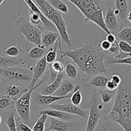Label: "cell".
I'll return each instance as SVG.
<instances>
[{"label": "cell", "instance_id": "cell-1", "mask_svg": "<svg viewBox=\"0 0 131 131\" xmlns=\"http://www.w3.org/2000/svg\"><path fill=\"white\" fill-rule=\"evenodd\" d=\"M107 53L99 44L88 41L74 50L62 51L60 58L61 60L63 57L70 58L81 71L92 76L106 72L105 57Z\"/></svg>", "mask_w": 131, "mask_h": 131}, {"label": "cell", "instance_id": "cell-2", "mask_svg": "<svg viewBox=\"0 0 131 131\" xmlns=\"http://www.w3.org/2000/svg\"><path fill=\"white\" fill-rule=\"evenodd\" d=\"M106 116L125 131H131V87L125 82H122L116 91L113 106Z\"/></svg>", "mask_w": 131, "mask_h": 131}, {"label": "cell", "instance_id": "cell-3", "mask_svg": "<svg viewBox=\"0 0 131 131\" xmlns=\"http://www.w3.org/2000/svg\"><path fill=\"white\" fill-rule=\"evenodd\" d=\"M78 8L86 21L92 22L106 34L111 32L108 30L104 23V5L100 0H67Z\"/></svg>", "mask_w": 131, "mask_h": 131}, {"label": "cell", "instance_id": "cell-4", "mask_svg": "<svg viewBox=\"0 0 131 131\" xmlns=\"http://www.w3.org/2000/svg\"><path fill=\"white\" fill-rule=\"evenodd\" d=\"M34 1L45 17L56 26L60 35L61 41L67 46H70L72 44L71 40L68 33L66 23L61 12L52 7L47 0H34Z\"/></svg>", "mask_w": 131, "mask_h": 131}, {"label": "cell", "instance_id": "cell-5", "mask_svg": "<svg viewBox=\"0 0 131 131\" xmlns=\"http://www.w3.org/2000/svg\"><path fill=\"white\" fill-rule=\"evenodd\" d=\"M15 26L18 32L24 36L27 42L39 46L41 45L42 32L39 27L33 25L28 18L20 17L15 21Z\"/></svg>", "mask_w": 131, "mask_h": 131}, {"label": "cell", "instance_id": "cell-6", "mask_svg": "<svg viewBox=\"0 0 131 131\" xmlns=\"http://www.w3.org/2000/svg\"><path fill=\"white\" fill-rule=\"evenodd\" d=\"M43 78L41 80L40 82L35 85L32 88H29L27 92L23 94L19 98L15 101V107L16 111L17 112L20 121L25 124L29 125L31 123V98L32 93L35 90L39 87L43 83Z\"/></svg>", "mask_w": 131, "mask_h": 131}, {"label": "cell", "instance_id": "cell-7", "mask_svg": "<svg viewBox=\"0 0 131 131\" xmlns=\"http://www.w3.org/2000/svg\"><path fill=\"white\" fill-rule=\"evenodd\" d=\"M0 76L15 83L23 82H29L30 83L33 78V69L20 66L0 68Z\"/></svg>", "mask_w": 131, "mask_h": 131}, {"label": "cell", "instance_id": "cell-8", "mask_svg": "<svg viewBox=\"0 0 131 131\" xmlns=\"http://www.w3.org/2000/svg\"><path fill=\"white\" fill-rule=\"evenodd\" d=\"M100 102L99 96L97 90H93L91 95L90 101V109L85 131H95L102 118L100 116L99 104Z\"/></svg>", "mask_w": 131, "mask_h": 131}, {"label": "cell", "instance_id": "cell-9", "mask_svg": "<svg viewBox=\"0 0 131 131\" xmlns=\"http://www.w3.org/2000/svg\"><path fill=\"white\" fill-rule=\"evenodd\" d=\"M48 107L49 109H56V110H61V111L66 112L70 114H75L79 116L81 118H85L88 114V112L84 109L79 107V106H75L72 104H53L49 105Z\"/></svg>", "mask_w": 131, "mask_h": 131}, {"label": "cell", "instance_id": "cell-10", "mask_svg": "<svg viewBox=\"0 0 131 131\" xmlns=\"http://www.w3.org/2000/svg\"><path fill=\"white\" fill-rule=\"evenodd\" d=\"M39 114H47L48 116L52 117V118H56V119L66 122H74L75 121H78L81 118L79 116L75 115V114H70V113H66V112L52 109H45V110L39 112Z\"/></svg>", "mask_w": 131, "mask_h": 131}, {"label": "cell", "instance_id": "cell-11", "mask_svg": "<svg viewBox=\"0 0 131 131\" xmlns=\"http://www.w3.org/2000/svg\"><path fill=\"white\" fill-rule=\"evenodd\" d=\"M47 63L46 61V56L38 59L35 66L33 68V78L28 85V88H32L37 84L38 80L42 77L47 68Z\"/></svg>", "mask_w": 131, "mask_h": 131}, {"label": "cell", "instance_id": "cell-12", "mask_svg": "<svg viewBox=\"0 0 131 131\" xmlns=\"http://www.w3.org/2000/svg\"><path fill=\"white\" fill-rule=\"evenodd\" d=\"M23 1L25 2V3L27 5H28V6L29 8V10H31L32 12L38 14V15L40 16L43 26L45 28H46L47 30L58 31L56 26H55L49 19H47V18L45 17V15L42 14V12H41V10H40L38 5L36 4V3L33 0H23Z\"/></svg>", "mask_w": 131, "mask_h": 131}, {"label": "cell", "instance_id": "cell-13", "mask_svg": "<svg viewBox=\"0 0 131 131\" xmlns=\"http://www.w3.org/2000/svg\"><path fill=\"white\" fill-rule=\"evenodd\" d=\"M104 23L106 27L111 33L116 34L120 29V25L117 16L114 13V10L110 8H107L104 17Z\"/></svg>", "mask_w": 131, "mask_h": 131}, {"label": "cell", "instance_id": "cell-14", "mask_svg": "<svg viewBox=\"0 0 131 131\" xmlns=\"http://www.w3.org/2000/svg\"><path fill=\"white\" fill-rule=\"evenodd\" d=\"M29 89V88L28 87H24L19 84H10L5 87L4 92L5 95L15 101Z\"/></svg>", "mask_w": 131, "mask_h": 131}, {"label": "cell", "instance_id": "cell-15", "mask_svg": "<svg viewBox=\"0 0 131 131\" xmlns=\"http://www.w3.org/2000/svg\"><path fill=\"white\" fill-rule=\"evenodd\" d=\"M60 38V35L58 31L46 30L42 34L41 45L50 48L55 44Z\"/></svg>", "mask_w": 131, "mask_h": 131}, {"label": "cell", "instance_id": "cell-16", "mask_svg": "<svg viewBox=\"0 0 131 131\" xmlns=\"http://www.w3.org/2000/svg\"><path fill=\"white\" fill-rule=\"evenodd\" d=\"M95 131H125L118 123L110 120L107 116L101 118Z\"/></svg>", "mask_w": 131, "mask_h": 131}, {"label": "cell", "instance_id": "cell-17", "mask_svg": "<svg viewBox=\"0 0 131 131\" xmlns=\"http://www.w3.org/2000/svg\"><path fill=\"white\" fill-rule=\"evenodd\" d=\"M71 97V94L67 96H56V95H43V94H38V96L37 98V101L40 105H45V106H49V105L53 104L56 101H60L61 100L64 99L69 98Z\"/></svg>", "mask_w": 131, "mask_h": 131}, {"label": "cell", "instance_id": "cell-18", "mask_svg": "<svg viewBox=\"0 0 131 131\" xmlns=\"http://www.w3.org/2000/svg\"><path fill=\"white\" fill-rule=\"evenodd\" d=\"M64 79V73H60L58 74L56 78L50 83L47 86H46L44 89H43V95H54L55 92L58 89L59 87L61 86L62 81Z\"/></svg>", "mask_w": 131, "mask_h": 131}, {"label": "cell", "instance_id": "cell-19", "mask_svg": "<svg viewBox=\"0 0 131 131\" xmlns=\"http://www.w3.org/2000/svg\"><path fill=\"white\" fill-rule=\"evenodd\" d=\"M23 59L24 57L20 58H12L0 56V68L20 66L24 64Z\"/></svg>", "mask_w": 131, "mask_h": 131}, {"label": "cell", "instance_id": "cell-20", "mask_svg": "<svg viewBox=\"0 0 131 131\" xmlns=\"http://www.w3.org/2000/svg\"><path fill=\"white\" fill-rule=\"evenodd\" d=\"M75 86H74V83L71 80L68 79H63L60 87L54 93V95L64 96L70 95V93H72L74 91Z\"/></svg>", "mask_w": 131, "mask_h": 131}, {"label": "cell", "instance_id": "cell-21", "mask_svg": "<svg viewBox=\"0 0 131 131\" xmlns=\"http://www.w3.org/2000/svg\"><path fill=\"white\" fill-rule=\"evenodd\" d=\"M69 123L50 117L49 125L46 131H67L69 128Z\"/></svg>", "mask_w": 131, "mask_h": 131}, {"label": "cell", "instance_id": "cell-22", "mask_svg": "<svg viewBox=\"0 0 131 131\" xmlns=\"http://www.w3.org/2000/svg\"><path fill=\"white\" fill-rule=\"evenodd\" d=\"M49 49L45 46L39 45V46H35L32 48L29 51H28V56L31 59H38L43 57L46 55Z\"/></svg>", "mask_w": 131, "mask_h": 131}, {"label": "cell", "instance_id": "cell-23", "mask_svg": "<svg viewBox=\"0 0 131 131\" xmlns=\"http://www.w3.org/2000/svg\"><path fill=\"white\" fill-rule=\"evenodd\" d=\"M64 70H65V68L61 60H56L52 64H51L49 67L51 82H52L56 78L58 74L63 72Z\"/></svg>", "mask_w": 131, "mask_h": 131}, {"label": "cell", "instance_id": "cell-24", "mask_svg": "<svg viewBox=\"0 0 131 131\" xmlns=\"http://www.w3.org/2000/svg\"><path fill=\"white\" fill-rule=\"evenodd\" d=\"M116 9L120 11V19H126V16L129 12V5L128 0H115Z\"/></svg>", "mask_w": 131, "mask_h": 131}, {"label": "cell", "instance_id": "cell-25", "mask_svg": "<svg viewBox=\"0 0 131 131\" xmlns=\"http://www.w3.org/2000/svg\"><path fill=\"white\" fill-rule=\"evenodd\" d=\"M5 55L9 57L12 58H20L24 57V50L23 48L17 45H13L8 47L4 51Z\"/></svg>", "mask_w": 131, "mask_h": 131}, {"label": "cell", "instance_id": "cell-26", "mask_svg": "<svg viewBox=\"0 0 131 131\" xmlns=\"http://www.w3.org/2000/svg\"><path fill=\"white\" fill-rule=\"evenodd\" d=\"M110 80V78L104 75H95L90 80V85L97 88H106V84Z\"/></svg>", "mask_w": 131, "mask_h": 131}, {"label": "cell", "instance_id": "cell-27", "mask_svg": "<svg viewBox=\"0 0 131 131\" xmlns=\"http://www.w3.org/2000/svg\"><path fill=\"white\" fill-rule=\"evenodd\" d=\"M60 39V38L58 40L57 42L55 43V44L52 47L50 48L49 49L48 51L47 52L46 55H45L47 64H51L56 60V58H57V51L59 48Z\"/></svg>", "mask_w": 131, "mask_h": 131}, {"label": "cell", "instance_id": "cell-28", "mask_svg": "<svg viewBox=\"0 0 131 131\" xmlns=\"http://www.w3.org/2000/svg\"><path fill=\"white\" fill-rule=\"evenodd\" d=\"M105 64L106 66H111L115 64H126V65L131 66V56L124 59H116L114 57H105Z\"/></svg>", "mask_w": 131, "mask_h": 131}, {"label": "cell", "instance_id": "cell-29", "mask_svg": "<svg viewBox=\"0 0 131 131\" xmlns=\"http://www.w3.org/2000/svg\"><path fill=\"white\" fill-rule=\"evenodd\" d=\"M115 35L120 41H125L131 45V27H124Z\"/></svg>", "mask_w": 131, "mask_h": 131}, {"label": "cell", "instance_id": "cell-30", "mask_svg": "<svg viewBox=\"0 0 131 131\" xmlns=\"http://www.w3.org/2000/svg\"><path fill=\"white\" fill-rule=\"evenodd\" d=\"M82 100H83V96L80 89V86L79 85H76L71 95L70 101L73 105L75 106H79L81 104Z\"/></svg>", "mask_w": 131, "mask_h": 131}, {"label": "cell", "instance_id": "cell-31", "mask_svg": "<svg viewBox=\"0 0 131 131\" xmlns=\"http://www.w3.org/2000/svg\"><path fill=\"white\" fill-rule=\"evenodd\" d=\"M51 6L54 8L56 10L63 14H67L69 13V8L66 3L63 2L62 0H47Z\"/></svg>", "mask_w": 131, "mask_h": 131}, {"label": "cell", "instance_id": "cell-32", "mask_svg": "<svg viewBox=\"0 0 131 131\" xmlns=\"http://www.w3.org/2000/svg\"><path fill=\"white\" fill-rule=\"evenodd\" d=\"M15 106V101L9 98L8 96L4 95L0 97V111L8 110Z\"/></svg>", "mask_w": 131, "mask_h": 131}, {"label": "cell", "instance_id": "cell-33", "mask_svg": "<svg viewBox=\"0 0 131 131\" xmlns=\"http://www.w3.org/2000/svg\"><path fill=\"white\" fill-rule=\"evenodd\" d=\"M65 73L68 78L70 79H75L78 75V71L76 66L69 61H67L66 63L65 67Z\"/></svg>", "mask_w": 131, "mask_h": 131}, {"label": "cell", "instance_id": "cell-34", "mask_svg": "<svg viewBox=\"0 0 131 131\" xmlns=\"http://www.w3.org/2000/svg\"><path fill=\"white\" fill-rule=\"evenodd\" d=\"M48 117L47 114H41L40 116L37 119L35 124L33 125V128H32L33 131H45L46 122Z\"/></svg>", "mask_w": 131, "mask_h": 131}, {"label": "cell", "instance_id": "cell-35", "mask_svg": "<svg viewBox=\"0 0 131 131\" xmlns=\"http://www.w3.org/2000/svg\"><path fill=\"white\" fill-rule=\"evenodd\" d=\"M28 19H29L30 23L33 25L36 26L37 27L40 26H43L40 16L38 14L33 12L30 10H29V18Z\"/></svg>", "mask_w": 131, "mask_h": 131}, {"label": "cell", "instance_id": "cell-36", "mask_svg": "<svg viewBox=\"0 0 131 131\" xmlns=\"http://www.w3.org/2000/svg\"><path fill=\"white\" fill-rule=\"evenodd\" d=\"M5 125L7 126L9 131H18L17 125L15 121V115L14 113H12L5 122Z\"/></svg>", "mask_w": 131, "mask_h": 131}, {"label": "cell", "instance_id": "cell-37", "mask_svg": "<svg viewBox=\"0 0 131 131\" xmlns=\"http://www.w3.org/2000/svg\"><path fill=\"white\" fill-rule=\"evenodd\" d=\"M110 91H106L105 90H103L101 95V101L104 104H107L112 100L113 96L115 95H113L112 94L110 93Z\"/></svg>", "mask_w": 131, "mask_h": 131}, {"label": "cell", "instance_id": "cell-38", "mask_svg": "<svg viewBox=\"0 0 131 131\" xmlns=\"http://www.w3.org/2000/svg\"><path fill=\"white\" fill-rule=\"evenodd\" d=\"M117 42L119 49L122 51L126 53L131 54V45L130 44L124 41H119Z\"/></svg>", "mask_w": 131, "mask_h": 131}, {"label": "cell", "instance_id": "cell-39", "mask_svg": "<svg viewBox=\"0 0 131 131\" xmlns=\"http://www.w3.org/2000/svg\"><path fill=\"white\" fill-rule=\"evenodd\" d=\"M120 86H118L117 84H116L115 83H114L113 81H111V80H109L108 82H107V84H106V89L107 91H110V92H113V91H117L118 88Z\"/></svg>", "mask_w": 131, "mask_h": 131}, {"label": "cell", "instance_id": "cell-40", "mask_svg": "<svg viewBox=\"0 0 131 131\" xmlns=\"http://www.w3.org/2000/svg\"><path fill=\"white\" fill-rule=\"evenodd\" d=\"M117 42L118 41H116L115 43L111 45V48H110V50H108V52L112 55H113V57L116 56L120 53V49H119L118 46Z\"/></svg>", "mask_w": 131, "mask_h": 131}, {"label": "cell", "instance_id": "cell-41", "mask_svg": "<svg viewBox=\"0 0 131 131\" xmlns=\"http://www.w3.org/2000/svg\"><path fill=\"white\" fill-rule=\"evenodd\" d=\"M17 130L18 131H33V130L31 128L29 125L23 123V122L18 123Z\"/></svg>", "mask_w": 131, "mask_h": 131}, {"label": "cell", "instance_id": "cell-42", "mask_svg": "<svg viewBox=\"0 0 131 131\" xmlns=\"http://www.w3.org/2000/svg\"><path fill=\"white\" fill-rule=\"evenodd\" d=\"M99 45L100 46H101V48H102L104 51H106L107 52L112 44H111L110 42H108L107 40H104V41H102V42L100 43Z\"/></svg>", "mask_w": 131, "mask_h": 131}, {"label": "cell", "instance_id": "cell-43", "mask_svg": "<svg viewBox=\"0 0 131 131\" xmlns=\"http://www.w3.org/2000/svg\"><path fill=\"white\" fill-rule=\"evenodd\" d=\"M110 79L111 80V81L115 83L116 84H117L118 86H120V84L122 83V79L121 77L118 74H113V75L111 76L110 78Z\"/></svg>", "mask_w": 131, "mask_h": 131}, {"label": "cell", "instance_id": "cell-44", "mask_svg": "<svg viewBox=\"0 0 131 131\" xmlns=\"http://www.w3.org/2000/svg\"><path fill=\"white\" fill-rule=\"evenodd\" d=\"M106 40H107L108 42H110L111 44L115 43L117 41V40H116V36L115 35V34L112 33L107 34V35L106 37Z\"/></svg>", "mask_w": 131, "mask_h": 131}, {"label": "cell", "instance_id": "cell-45", "mask_svg": "<svg viewBox=\"0 0 131 131\" xmlns=\"http://www.w3.org/2000/svg\"><path fill=\"white\" fill-rule=\"evenodd\" d=\"M126 20L129 22L130 24H131V9L129 10V12H128L127 15L126 16Z\"/></svg>", "mask_w": 131, "mask_h": 131}, {"label": "cell", "instance_id": "cell-46", "mask_svg": "<svg viewBox=\"0 0 131 131\" xmlns=\"http://www.w3.org/2000/svg\"><path fill=\"white\" fill-rule=\"evenodd\" d=\"M4 1H5V0H0V6H1V5H2Z\"/></svg>", "mask_w": 131, "mask_h": 131}, {"label": "cell", "instance_id": "cell-47", "mask_svg": "<svg viewBox=\"0 0 131 131\" xmlns=\"http://www.w3.org/2000/svg\"><path fill=\"white\" fill-rule=\"evenodd\" d=\"M1 121H2V118H1V116L0 115V125L1 124Z\"/></svg>", "mask_w": 131, "mask_h": 131}, {"label": "cell", "instance_id": "cell-48", "mask_svg": "<svg viewBox=\"0 0 131 131\" xmlns=\"http://www.w3.org/2000/svg\"><path fill=\"white\" fill-rule=\"evenodd\" d=\"M104 1H113V0H104Z\"/></svg>", "mask_w": 131, "mask_h": 131}, {"label": "cell", "instance_id": "cell-49", "mask_svg": "<svg viewBox=\"0 0 131 131\" xmlns=\"http://www.w3.org/2000/svg\"><path fill=\"white\" fill-rule=\"evenodd\" d=\"M0 131H3V128H1V130H0Z\"/></svg>", "mask_w": 131, "mask_h": 131}, {"label": "cell", "instance_id": "cell-50", "mask_svg": "<svg viewBox=\"0 0 131 131\" xmlns=\"http://www.w3.org/2000/svg\"><path fill=\"white\" fill-rule=\"evenodd\" d=\"M0 81H1V79H0Z\"/></svg>", "mask_w": 131, "mask_h": 131}, {"label": "cell", "instance_id": "cell-51", "mask_svg": "<svg viewBox=\"0 0 131 131\" xmlns=\"http://www.w3.org/2000/svg\"><path fill=\"white\" fill-rule=\"evenodd\" d=\"M51 131H54V130H51Z\"/></svg>", "mask_w": 131, "mask_h": 131}]
</instances>
